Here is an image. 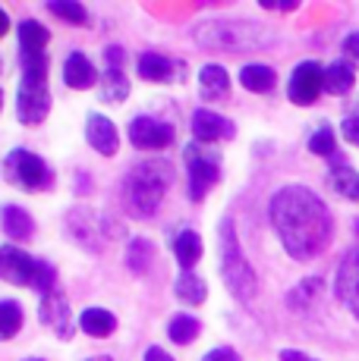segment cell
<instances>
[{
	"label": "cell",
	"mask_w": 359,
	"mask_h": 361,
	"mask_svg": "<svg viewBox=\"0 0 359 361\" xmlns=\"http://www.w3.org/2000/svg\"><path fill=\"white\" fill-rule=\"evenodd\" d=\"M268 220L293 261H312L331 245L334 217L306 185H284L268 201Z\"/></svg>",
	"instance_id": "cell-1"
},
{
	"label": "cell",
	"mask_w": 359,
	"mask_h": 361,
	"mask_svg": "<svg viewBox=\"0 0 359 361\" xmlns=\"http://www.w3.org/2000/svg\"><path fill=\"white\" fill-rule=\"evenodd\" d=\"M189 38L199 47H205V51H224V54H255L278 44V35L268 25L255 23V19H240V16L205 19V23L192 25Z\"/></svg>",
	"instance_id": "cell-2"
},
{
	"label": "cell",
	"mask_w": 359,
	"mask_h": 361,
	"mask_svg": "<svg viewBox=\"0 0 359 361\" xmlns=\"http://www.w3.org/2000/svg\"><path fill=\"white\" fill-rule=\"evenodd\" d=\"M170 185H174V166H170V161H164V157H145L120 183L123 211L136 220L155 217L161 201L167 198Z\"/></svg>",
	"instance_id": "cell-3"
},
{
	"label": "cell",
	"mask_w": 359,
	"mask_h": 361,
	"mask_svg": "<svg viewBox=\"0 0 359 361\" xmlns=\"http://www.w3.org/2000/svg\"><path fill=\"white\" fill-rule=\"evenodd\" d=\"M218 245H220V276L227 283V293L237 302H252L259 293V276H255L252 264L246 261L243 248H240V235L233 217H224L218 226Z\"/></svg>",
	"instance_id": "cell-4"
},
{
	"label": "cell",
	"mask_w": 359,
	"mask_h": 361,
	"mask_svg": "<svg viewBox=\"0 0 359 361\" xmlns=\"http://www.w3.org/2000/svg\"><path fill=\"white\" fill-rule=\"evenodd\" d=\"M183 161H186V179H189V198L192 201H205L208 192L218 185L220 179V157L208 145L192 138L183 148Z\"/></svg>",
	"instance_id": "cell-5"
},
{
	"label": "cell",
	"mask_w": 359,
	"mask_h": 361,
	"mask_svg": "<svg viewBox=\"0 0 359 361\" xmlns=\"http://www.w3.org/2000/svg\"><path fill=\"white\" fill-rule=\"evenodd\" d=\"M4 173L13 185H19V189H25V192H51L54 189V170L41 161L38 154H32V151H25V148H16L6 154Z\"/></svg>",
	"instance_id": "cell-6"
},
{
	"label": "cell",
	"mask_w": 359,
	"mask_h": 361,
	"mask_svg": "<svg viewBox=\"0 0 359 361\" xmlns=\"http://www.w3.org/2000/svg\"><path fill=\"white\" fill-rule=\"evenodd\" d=\"M129 142H133V148L139 151H164L167 145H174V123H164L158 120V116H133V123H129Z\"/></svg>",
	"instance_id": "cell-7"
},
{
	"label": "cell",
	"mask_w": 359,
	"mask_h": 361,
	"mask_svg": "<svg viewBox=\"0 0 359 361\" xmlns=\"http://www.w3.org/2000/svg\"><path fill=\"white\" fill-rule=\"evenodd\" d=\"M324 92V69L315 63V60H306L290 73L287 82V98L300 107H309V104L319 101V94Z\"/></svg>",
	"instance_id": "cell-8"
},
{
	"label": "cell",
	"mask_w": 359,
	"mask_h": 361,
	"mask_svg": "<svg viewBox=\"0 0 359 361\" xmlns=\"http://www.w3.org/2000/svg\"><path fill=\"white\" fill-rule=\"evenodd\" d=\"M38 274V261L19 245H0V280L13 286H32Z\"/></svg>",
	"instance_id": "cell-9"
},
{
	"label": "cell",
	"mask_w": 359,
	"mask_h": 361,
	"mask_svg": "<svg viewBox=\"0 0 359 361\" xmlns=\"http://www.w3.org/2000/svg\"><path fill=\"white\" fill-rule=\"evenodd\" d=\"M192 126V135H196V142L202 145H215V142H233L237 138V123L230 120V116H220L215 110L202 107L192 114L189 120Z\"/></svg>",
	"instance_id": "cell-10"
},
{
	"label": "cell",
	"mask_w": 359,
	"mask_h": 361,
	"mask_svg": "<svg viewBox=\"0 0 359 361\" xmlns=\"http://www.w3.org/2000/svg\"><path fill=\"white\" fill-rule=\"evenodd\" d=\"M51 114V92L47 85H19L16 92V116L25 126H38Z\"/></svg>",
	"instance_id": "cell-11"
},
{
	"label": "cell",
	"mask_w": 359,
	"mask_h": 361,
	"mask_svg": "<svg viewBox=\"0 0 359 361\" xmlns=\"http://www.w3.org/2000/svg\"><path fill=\"white\" fill-rule=\"evenodd\" d=\"M334 293L350 311H353V317H359V245L343 255L341 267H337Z\"/></svg>",
	"instance_id": "cell-12"
},
{
	"label": "cell",
	"mask_w": 359,
	"mask_h": 361,
	"mask_svg": "<svg viewBox=\"0 0 359 361\" xmlns=\"http://www.w3.org/2000/svg\"><path fill=\"white\" fill-rule=\"evenodd\" d=\"M86 142L101 157H114L120 151V132L107 120L105 114H88L86 116Z\"/></svg>",
	"instance_id": "cell-13"
},
{
	"label": "cell",
	"mask_w": 359,
	"mask_h": 361,
	"mask_svg": "<svg viewBox=\"0 0 359 361\" xmlns=\"http://www.w3.org/2000/svg\"><path fill=\"white\" fill-rule=\"evenodd\" d=\"M38 321L45 324V327H51L57 333L60 339H73V317H70V302H66V295L54 293V295H45L41 298V308H38Z\"/></svg>",
	"instance_id": "cell-14"
},
{
	"label": "cell",
	"mask_w": 359,
	"mask_h": 361,
	"mask_svg": "<svg viewBox=\"0 0 359 361\" xmlns=\"http://www.w3.org/2000/svg\"><path fill=\"white\" fill-rule=\"evenodd\" d=\"M136 73H139L145 82L167 85L177 75H183V63H177L174 57H164V54H158V51H145L142 57L136 60Z\"/></svg>",
	"instance_id": "cell-15"
},
{
	"label": "cell",
	"mask_w": 359,
	"mask_h": 361,
	"mask_svg": "<svg viewBox=\"0 0 359 361\" xmlns=\"http://www.w3.org/2000/svg\"><path fill=\"white\" fill-rule=\"evenodd\" d=\"M64 82L73 92H88V88H95L101 82V75L95 73V63L86 54L73 51V54H66V60H64Z\"/></svg>",
	"instance_id": "cell-16"
},
{
	"label": "cell",
	"mask_w": 359,
	"mask_h": 361,
	"mask_svg": "<svg viewBox=\"0 0 359 361\" xmlns=\"http://www.w3.org/2000/svg\"><path fill=\"white\" fill-rule=\"evenodd\" d=\"M199 94L202 101H227L230 98V73L218 63L199 69Z\"/></svg>",
	"instance_id": "cell-17"
},
{
	"label": "cell",
	"mask_w": 359,
	"mask_h": 361,
	"mask_svg": "<svg viewBox=\"0 0 359 361\" xmlns=\"http://www.w3.org/2000/svg\"><path fill=\"white\" fill-rule=\"evenodd\" d=\"M174 295L183 305H189V308H199V305H205V298H208V283H205L196 270H180L174 280Z\"/></svg>",
	"instance_id": "cell-18"
},
{
	"label": "cell",
	"mask_w": 359,
	"mask_h": 361,
	"mask_svg": "<svg viewBox=\"0 0 359 361\" xmlns=\"http://www.w3.org/2000/svg\"><path fill=\"white\" fill-rule=\"evenodd\" d=\"M0 224H4V233L10 235V239L29 242L32 235H35V220H32V214L19 204H6L4 214H0Z\"/></svg>",
	"instance_id": "cell-19"
},
{
	"label": "cell",
	"mask_w": 359,
	"mask_h": 361,
	"mask_svg": "<svg viewBox=\"0 0 359 361\" xmlns=\"http://www.w3.org/2000/svg\"><path fill=\"white\" fill-rule=\"evenodd\" d=\"M66 239L79 242L86 252H101V248H105V242L98 239V230H95V224L82 211H76V214L66 217Z\"/></svg>",
	"instance_id": "cell-20"
},
{
	"label": "cell",
	"mask_w": 359,
	"mask_h": 361,
	"mask_svg": "<svg viewBox=\"0 0 359 361\" xmlns=\"http://www.w3.org/2000/svg\"><path fill=\"white\" fill-rule=\"evenodd\" d=\"M240 85H243L246 92L268 94V92H274V85H278V73L265 63H246L240 69Z\"/></svg>",
	"instance_id": "cell-21"
},
{
	"label": "cell",
	"mask_w": 359,
	"mask_h": 361,
	"mask_svg": "<svg viewBox=\"0 0 359 361\" xmlns=\"http://www.w3.org/2000/svg\"><path fill=\"white\" fill-rule=\"evenodd\" d=\"M174 255H177V264L183 270H192L199 261H202V255H205V242H202V235H199L196 230H183L174 239Z\"/></svg>",
	"instance_id": "cell-22"
},
{
	"label": "cell",
	"mask_w": 359,
	"mask_h": 361,
	"mask_svg": "<svg viewBox=\"0 0 359 361\" xmlns=\"http://www.w3.org/2000/svg\"><path fill=\"white\" fill-rule=\"evenodd\" d=\"M79 330L88 333L92 339H107L117 330V317L107 308H86L79 314Z\"/></svg>",
	"instance_id": "cell-23"
},
{
	"label": "cell",
	"mask_w": 359,
	"mask_h": 361,
	"mask_svg": "<svg viewBox=\"0 0 359 361\" xmlns=\"http://www.w3.org/2000/svg\"><path fill=\"white\" fill-rule=\"evenodd\" d=\"M331 161H334V166H331V173H328L331 189H334L337 195H343V198H359V176H356V170L343 164L341 154L331 157Z\"/></svg>",
	"instance_id": "cell-24"
},
{
	"label": "cell",
	"mask_w": 359,
	"mask_h": 361,
	"mask_svg": "<svg viewBox=\"0 0 359 361\" xmlns=\"http://www.w3.org/2000/svg\"><path fill=\"white\" fill-rule=\"evenodd\" d=\"M129 79L123 75V69H105L101 73V82H98V92H101V101L105 104H120L129 98Z\"/></svg>",
	"instance_id": "cell-25"
},
{
	"label": "cell",
	"mask_w": 359,
	"mask_h": 361,
	"mask_svg": "<svg viewBox=\"0 0 359 361\" xmlns=\"http://www.w3.org/2000/svg\"><path fill=\"white\" fill-rule=\"evenodd\" d=\"M47 41H51V32L38 19H23L19 23V47H23V54H45Z\"/></svg>",
	"instance_id": "cell-26"
},
{
	"label": "cell",
	"mask_w": 359,
	"mask_h": 361,
	"mask_svg": "<svg viewBox=\"0 0 359 361\" xmlns=\"http://www.w3.org/2000/svg\"><path fill=\"white\" fill-rule=\"evenodd\" d=\"M167 336H170V343H177V345L196 343V339L202 336V321L192 314H174L167 324Z\"/></svg>",
	"instance_id": "cell-27"
},
{
	"label": "cell",
	"mask_w": 359,
	"mask_h": 361,
	"mask_svg": "<svg viewBox=\"0 0 359 361\" xmlns=\"http://www.w3.org/2000/svg\"><path fill=\"white\" fill-rule=\"evenodd\" d=\"M353 82H356V73L347 60H337V63L324 69V92L328 94H347L353 88Z\"/></svg>",
	"instance_id": "cell-28"
},
{
	"label": "cell",
	"mask_w": 359,
	"mask_h": 361,
	"mask_svg": "<svg viewBox=\"0 0 359 361\" xmlns=\"http://www.w3.org/2000/svg\"><path fill=\"white\" fill-rule=\"evenodd\" d=\"M19 66H23V82L19 85H47V69H51L47 54H23Z\"/></svg>",
	"instance_id": "cell-29"
},
{
	"label": "cell",
	"mask_w": 359,
	"mask_h": 361,
	"mask_svg": "<svg viewBox=\"0 0 359 361\" xmlns=\"http://www.w3.org/2000/svg\"><path fill=\"white\" fill-rule=\"evenodd\" d=\"M151 258H155V245H151V239L139 235V239L129 242V248H126V267L133 270L136 276L148 274V270H151Z\"/></svg>",
	"instance_id": "cell-30"
},
{
	"label": "cell",
	"mask_w": 359,
	"mask_h": 361,
	"mask_svg": "<svg viewBox=\"0 0 359 361\" xmlns=\"http://www.w3.org/2000/svg\"><path fill=\"white\" fill-rule=\"evenodd\" d=\"M23 330V308L13 298H0V343L13 339Z\"/></svg>",
	"instance_id": "cell-31"
},
{
	"label": "cell",
	"mask_w": 359,
	"mask_h": 361,
	"mask_svg": "<svg viewBox=\"0 0 359 361\" xmlns=\"http://www.w3.org/2000/svg\"><path fill=\"white\" fill-rule=\"evenodd\" d=\"M45 6L57 19H64V23H70V25H88V10L79 0H47Z\"/></svg>",
	"instance_id": "cell-32"
},
{
	"label": "cell",
	"mask_w": 359,
	"mask_h": 361,
	"mask_svg": "<svg viewBox=\"0 0 359 361\" xmlns=\"http://www.w3.org/2000/svg\"><path fill=\"white\" fill-rule=\"evenodd\" d=\"M309 151L319 157H337V138H334V129L331 126H322L309 135Z\"/></svg>",
	"instance_id": "cell-33"
},
{
	"label": "cell",
	"mask_w": 359,
	"mask_h": 361,
	"mask_svg": "<svg viewBox=\"0 0 359 361\" xmlns=\"http://www.w3.org/2000/svg\"><path fill=\"white\" fill-rule=\"evenodd\" d=\"M32 289H35L41 298L57 293V270H54V264L38 261V274H35V283H32Z\"/></svg>",
	"instance_id": "cell-34"
},
{
	"label": "cell",
	"mask_w": 359,
	"mask_h": 361,
	"mask_svg": "<svg viewBox=\"0 0 359 361\" xmlns=\"http://www.w3.org/2000/svg\"><path fill=\"white\" fill-rule=\"evenodd\" d=\"M319 293H322V280H319V276H312V280H302V286L293 289L287 302H290V308L296 311V308H302V302H309V298L319 295Z\"/></svg>",
	"instance_id": "cell-35"
},
{
	"label": "cell",
	"mask_w": 359,
	"mask_h": 361,
	"mask_svg": "<svg viewBox=\"0 0 359 361\" xmlns=\"http://www.w3.org/2000/svg\"><path fill=\"white\" fill-rule=\"evenodd\" d=\"M202 361H243V358H240V352L233 345H218V349L205 352Z\"/></svg>",
	"instance_id": "cell-36"
},
{
	"label": "cell",
	"mask_w": 359,
	"mask_h": 361,
	"mask_svg": "<svg viewBox=\"0 0 359 361\" xmlns=\"http://www.w3.org/2000/svg\"><path fill=\"white\" fill-rule=\"evenodd\" d=\"M105 57H107V69H123V63H126V51L120 44H107Z\"/></svg>",
	"instance_id": "cell-37"
},
{
	"label": "cell",
	"mask_w": 359,
	"mask_h": 361,
	"mask_svg": "<svg viewBox=\"0 0 359 361\" xmlns=\"http://www.w3.org/2000/svg\"><path fill=\"white\" fill-rule=\"evenodd\" d=\"M341 132H343V138H347L350 145H356L359 148V116H347V120L341 123Z\"/></svg>",
	"instance_id": "cell-38"
},
{
	"label": "cell",
	"mask_w": 359,
	"mask_h": 361,
	"mask_svg": "<svg viewBox=\"0 0 359 361\" xmlns=\"http://www.w3.org/2000/svg\"><path fill=\"white\" fill-rule=\"evenodd\" d=\"M259 6H265V10H281V13H290L300 6V0H259Z\"/></svg>",
	"instance_id": "cell-39"
},
{
	"label": "cell",
	"mask_w": 359,
	"mask_h": 361,
	"mask_svg": "<svg viewBox=\"0 0 359 361\" xmlns=\"http://www.w3.org/2000/svg\"><path fill=\"white\" fill-rule=\"evenodd\" d=\"M343 54H347V57H353V60H359V32H350L347 38H343Z\"/></svg>",
	"instance_id": "cell-40"
},
{
	"label": "cell",
	"mask_w": 359,
	"mask_h": 361,
	"mask_svg": "<svg viewBox=\"0 0 359 361\" xmlns=\"http://www.w3.org/2000/svg\"><path fill=\"white\" fill-rule=\"evenodd\" d=\"M142 361H177V358H170L161 345H148V349H145V355H142Z\"/></svg>",
	"instance_id": "cell-41"
},
{
	"label": "cell",
	"mask_w": 359,
	"mask_h": 361,
	"mask_svg": "<svg viewBox=\"0 0 359 361\" xmlns=\"http://www.w3.org/2000/svg\"><path fill=\"white\" fill-rule=\"evenodd\" d=\"M281 361H319V358H309L306 352H296V349H284L281 352Z\"/></svg>",
	"instance_id": "cell-42"
},
{
	"label": "cell",
	"mask_w": 359,
	"mask_h": 361,
	"mask_svg": "<svg viewBox=\"0 0 359 361\" xmlns=\"http://www.w3.org/2000/svg\"><path fill=\"white\" fill-rule=\"evenodd\" d=\"M6 32H10V16H6V13L0 10V38H4Z\"/></svg>",
	"instance_id": "cell-43"
},
{
	"label": "cell",
	"mask_w": 359,
	"mask_h": 361,
	"mask_svg": "<svg viewBox=\"0 0 359 361\" xmlns=\"http://www.w3.org/2000/svg\"><path fill=\"white\" fill-rule=\"evenodd\" d=\"M86 361H114L110 355H92V358H86Z\"/></svg>",
	"instance_id": "cell-44"
},
{
	"label": "cell",
	"mask_w": 359,
	"mask_h": 361,
	"mask_svg": "<svg viewBox=\"0 0 359 361\" xmlns=\"http://www.w3.org/2000/svg\"><path fill=\"white\" fill-rule=\"evenodd\" d=\"M0 110H4V88H0Z\"/></svg>",
	"instance_id": "cell-45"
},
{
	"label": "cell",
	"mask_w": 359,
	"mask_h": 361,
	"mask_svg": "<svg viewBox=\"0 0 359 361\" xmlns=\"http://www.w3.org/2000/svg\"><path fill=\"white\" fill-rule=\"evenodd\" d=\"M25 361H45V358H25Z\"/></svg>",
	"instance_id": "cell-46"
}]
</instances>
